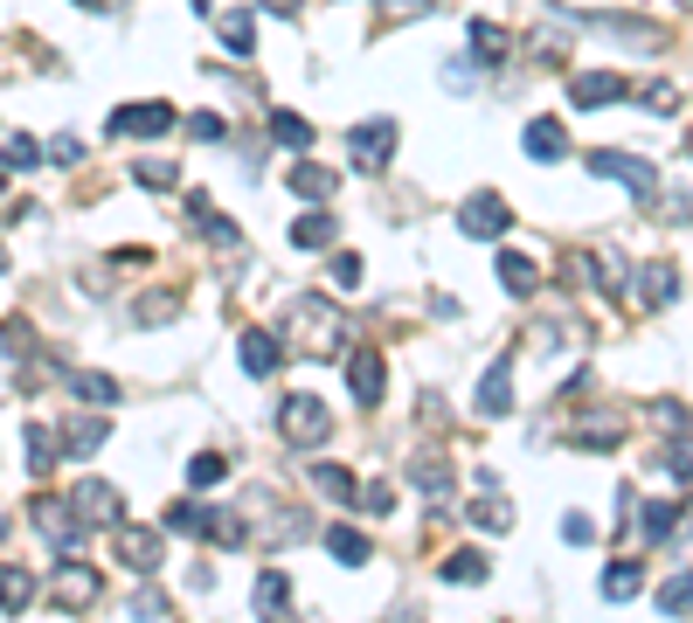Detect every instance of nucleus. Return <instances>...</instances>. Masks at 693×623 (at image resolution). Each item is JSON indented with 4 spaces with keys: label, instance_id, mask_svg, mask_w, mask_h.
<instances>
[{
    "label": "nucleus",
    "instance_id": "56",
    "mask_svg": "<svg viewBox=\"0 0 693 623\" xmlns=\"http://www.w3.org/2000/svg\"><path fill=\"white\" fill-rule=\"evenodd\" d=\"M0 187H8V174H0Z\"/></svg>",
    "mask_w": 693,
    "mask_h": 623
},
{
    "label": "nucleus",
    "instance_id": "3",
    "mask_svg": "<svg viewBox=\"0 0 693 623\" xmlns=\"http://www.w3.org/2000/svg\"><path fill=\"white\" fill-rule=\"evenodd\" d=\"M181 125V111L166 104V98H139V104H119L104 119V132L111 139H166V132Z\"/></svg>",
    "mask_w": 693,
    "mask_h": 623
},
{
    "label": "nucleus",
    "instance_id": "19",
    "mask_svg": "<svg viewBox=\"0 0 693 623\" xmlns=\"http://www.w3.org/2000/svg\"><path fill=\"white\" fill-rule=\"evenodd\" d=\"M333 180H341V174H333V166H320V160H298L292 174H285V187H292L298 201H333Z\"/></svg>",
    "mask_w": 693,
    "mask_h": 623
},
{
    "label": "nucleus",
    "instance_id": "47",
    "mask_svg": "<svg viewBox=\"0 0 693 623\" xmlns=\"http://www.w3.org/2000/svg\"><path fill=\"white\" fill-rule=\"evenodd\" d=\"M333 285H341V291H354V285H361V257H354V250H341V257H333Z\"/></svg>",
    "mask_w": 693,
    "mask_h": 623
},
{
    "label": "nucleus",
    "instance_id": "46",
    "mask_svg": "<svg viewBox=\"0 0 693 623\" xmlns=\"http://www.w3.org/2000/svg\"><path fill=\"white\" fill-rule=\"evenodd\" d=\"M561 540H569V547H590V540H596V520H590V513H569V520H561Z\"/></svg>",
    "mask_w": 693,
    "mask_h": 623
},
{
    "label": "nucleus",
    "instance_id": "9",
    "mask_svg": "<svg viewBox=\"0 0 693 623\" xmlns=\"http://www.w3.org/2000/svg\"><path fill=\"white\" fill-rule=\"evenodd\" d=\"M70 513H77L84 526H119V520H125V499H119V485L84 478L77 493H70Z\"/></svg>",
    "mask_w": 693,
    "mask_h": 623
},
{
    "label": "nucleus",
    "instance_id": "10",
    "mask_svg": "<svg viewBox=\"0 0 693 623\" xmlns=\"http://www.w3.org/2000/svg\"><path fill=\"white\" fill-rule=\"evenodd\" d=\"M35 526H42V540L55 555H77L84 547V520L70 513V499H35Z\"/></svg>",
    "mask_w": 693,
    "mask_h": 623
},
{
    "label": "nucleus",
    "instance_id": "6",
    "mask_svg": "<svg viewBox=\"0 0 693 623\" xmlns=\"http://www.w3.org/2000/svg\"><path fill=\"white\" fill-rule=\"evenodd\" d=\"M458 229L472 236V242H499L513 229V208L493 195V187H485V195H465V208H458Z\"/></svg>",
    "mask_w": 693,
    "mask_h": 623
},
{
    "label": "nucleus",
    "instance_id": "11",
    "mask_svg": "<svg viewBox=\"0 0 693 623\" xmlns=\"http://www.w3.org/2000/svg\"><path fill=\"white\" fill-rule=\"evenodd\" d=\"M347 388H354V402H361V409H374L388 395V361L374 347H354L347 353Z\"/></svg>",
    "mask_w": 693,
    "mask_h": 623
},
{
    "label": "nucleus",
    "instance_id": "48",
    "mask_svg": "<svg viewBox=\"0 0 693 623\" xmlns=\"http://www.w3.org/2000/svg\"><path fill=\"white\" fill-rule=\"evenodd\" d=\"M666 464H672V478H686V485H693V444H672V450H666Z\"/></svg>",
    "mask_w": 693,
    "mask_h": 623
},
{
    "label": "nucleus",
    "instance_id": "49",
    "mask_svg": "<svg viewBox=\"0 0 693 623\" xmlns=\"http://www.w3.org/2000/svg\"><path fill=\"white\" fill-rule=\"evenodd\" d=\"M133 616H166V596L160 589H139L133 596Z\"/></svg>",
    "mask_w": 693,
    "mask_h": 623
},
{
    "label": "nucleus",
    "instance_id": "44",
    "mask_svg": "<svg viewBox=\"0 0 693 623\" xmlns=\"http://www.w3.org/2000/svg\"><path fill=\"white\" fill-rule=\"evenodd\" d=\"M187 132H195V139H230V119H222V111H187Z\"/></svg>",
    "mask_w": 693,
    "mask_h": 623
},
{
    "label": "nucleus",
    "instance_id": "42",
    "mask_svg": "<svg viewBox=\"0 0 693 623\" xmlns=\"http://www.w3.org/2000/svg\"><path fill=\"white\" fill-rule=\"evenodd\" d=\"M181 312V291H146L139 298V326H160V319H174Z\"/></svg>",
    "mask_w": 693,
    "mask_h": 623
},
{
    "label": "nucleus",
    "instance_id": "26",
    "mask_svg": "<svg viewBox=\"0 0 693 623\" xmlns=\"http://www.w3.org/2000/svg\"><path fill=\"white\" fill-rule=\"evenodd\" d=\"M472 55H479L485 70H499V63L513 55V35H507V28H493V22H472Z\"/></svg>",
    "mask_w": 693,
    "mask_h": 623
},
{
    "label": "nucleus",
    "instance_id": "38",
    "mask_svg": "<svg viewBox=\"0 0 693 623\" xmlns=\"http://www.w3.org/2000/svg\"><path fill=\"white\" fill-rule=\"evenodd\" d=\"M639 520H645V540H672V526H680V506H672V499H652Z\"/></svg>",
    "mask_w": 693,
    "mask_h": 623
},
{
    "label": "nucleus",
    "instance_id": "53",
    "mask_svg": "<svg viewBox=\"0 0 693 623\" xmlns=\"http://www.w3.org/2000/svg\"><path fill=\"white\" fill-rule=\"evenodd\" d=\"M0 271H8V242H0Z\"/></svg>",
    "mask_w": 693,
    "mask_h": 623
},
{
    "label": "nucleus",
    "instance_id": "2",
    "mask_svg": "<svg viewBox=\"0 0 693 623\" xmlns=\"http://www.w3.org/2000/svg\"><path fill=\"white\" fill-rule=\"evenodd\" d=\"M277 437L298 444V450H320V444L333 437V409H326V395H312V388L277 395Z\"/></svg>",
    "mask_w": 693,
    "mask_h": 623
},
{
    "label": "nucleus",
    "instance_id": "41",
    "mask_svg": "<svg viewBox=\"0 0 693 623\" xmlns=\"http://www.w3.org/2000/svg\"><path fill=\"white\" fill-rule=\"evenodd\" d=\"M0 353H8V361H28V353H35V326H28V319H8V326H0Z\"/></svg>",
    "mask_w": 693,
    "mask_h": 623
},
{
    "label": "nucleus",
    "instance_id": "13",
    "mask_svg": "<svg viewBox=\"0 0 693 623\" xmlns=\"http://www.w3.org/2000/svg\"><path fill=\"white\" fill-rule=\"evenodd\" d=\"M624 98V77L617 70H576L569 77V104L576 111H596V104H617Z\"/></svg>",
    "mask_w": 693,
    "mask_h": 623
},
{
    "label": "nucleus",
    "instance_id": "4",
    "mask_svg": "<svg viewBox=\"0 0 693 623\" xmlns=\"http://www.w3.org/2000/svg\"><path fill=\"white\" fill-rule=\"evenodd\" d=\"M396 119H361L347 132V160H354V174H382L388 160H396Z\"/></svg>",
    "mask_w": 693,
    "mask_h": 623
},
{
    "label": "nucleus",
    "instance_id": "17",
    "mask_svg": "<svg viewBox=\"0 0 693 623\" xmlns=\"http://www.w3.org/2000/svg\"><path fill=\"white\" fill-rule=\"evenodd\" d=\"M493 271H499V285H507V298H534V291H541L534 257H520V250H499V257H493Z\"/></svg>",
    "mask_w": 693,
    "mask_h": 623
},
{
    "label": "nucleus",
    "instance_id": "23",
    "mask_svg": "<svg viewBox=\"0 0 693 623\" xmlns=\"http://www.w3.org/2000/svg\"><path fill=\"white\" fill-rule=\"evenodd\" d=\"M437 575H444V582H458V589H479V582L493 575V569H485L479 547H458V555H444V561H437Z\"/></svg>",
    "mask_w": 693,
    "mask_h": 623
},
{
    "label": "nucleus",
    "instance_id": "52",
    "mask_svg": "<svg viewBox=\"0 0 693 623\" xmlns=\"http://www.w3.org/2000/svg\"><path fill=\"white\" fill-rule=\"evenodd\" d=\"M77 8H90V14H98V8H111V0H77Z\"/></svg>",
    "mask_w": 693,
    "mask_h": 623
},
{
    "label": "nucleus",
    "instance_id": "15",
    "mask_svg": "<svg viewBox=\"0 0 693 623\" xmlns=\"http://www.w3.org/2000/svg\"><path fill=\"white\" fill-rule=\"evenodd\" d=\"M409 478H417L423 493L437 499V513L451 506V458H437V450H417V458H409Z\"/></svg>",
    "mask_w": 693,
    "mask_h": 623
},
{
    "label": "nucleus",
    "instance_id": "8",
    "mask_svg": "<svg viewBox=\"0 0 693 623\" xmlns=\"http://www.w3.org/2000/svg\"><path fill=\"white\" fill-rule=\"evenodd\" d=\"M111 547H119V561H125V569H133V575H160V561H166V540L153 534V526H111Z\"/></svg>",
    "mask_w": 693,
    "mask_h": 623
},
{
    "label": "nucleus",
    "instance_id": "43",
    "mask_svg": "<svg viewBox=\"0 0 693 623\" xmlns=\"http://www.w3.org/2000/svg\"><path fill=\"white\" fill-rule=\"evenodd\" d=\"M49 464H55V437H49L42 423H28V471H35V478H42Z\"/></svg>",
    "mask_w": 693,
    "mask_h": 623
},
{
    "label": "nucleus",
    "instance_id": "40",
    "mask_svg": "<svg viewBox=\"0 0 693 623\" xmlns=\"http://www.w3.org/2000/svg\"><path fill=\"white\" fill-rule=\"evenodd\" d=\"M659 610H666V616H686V610H693V575H666V582H659Z\"/></svg>",
    "mask_w": 693,
    "mask_h": 623
},
{
    "label": "nucleus",
    "instance_id": "34",
    "mask_svg": "<svg viewBox=\"0 0 693 623\" xmlns=\"http://www.w3.org/2000/svg\"><path fill=\"white\" fill-rule=\"evenodd\" d=\"M70 388H77V402H90V409L119 402V382H111V374H70Z\"/></svg>",
    "mask_w": 693,
    "mask_h": 623
},
{
    "label": "nucleus",
    "instance_id": "37",
    "mask_svg": "<svg viewBox=\"0 0 693 623\" xmlns=\"http://www.w3.org/2000/svg\"><path fill=\"white\" fill-rule=\"evenodd\" d=\"M133 180L146 187V195H166V187L181 180V166H174V160H139V166H133Z\"/></svg>",
    "mask_w": 693,
    "mask_h": 623
},
{
    "label": "nucleus",
    "instance_id": "5",
    "mask_svg": "<svg viewBox=\"0 0 693 623\" xmlns=\"http://www.w3.org/2000/svg\"><path fill=\"white\" fill-rule=\"evenodd\" d=\"M590 174L617 180L624 195H639V201H659V174H652L639 153H610V146H596V153H590Z\"/></svg>",
    "mask_w": 693,
    "mask_h": 623
},
{
    "label": "nucleus",
    "instance_id": "12",
    "mask_svg": "<svg viewBox=\"0 0 693 623\" xmlns=\"http://www.w3.org/2000/svg\"><path fill=\"white\" fill-rule=\"evenodd\" d=\"M631 306L639 312H666L672 298H680V271H672V263H639V271H631Z\"/></svg>",
    "mask_w": 693,
    "mask_h": 623
},
{
    "label": "nucleus",
    "instance_id": "24",
    "mask_svg": "<svg viewBox=\"0 0 693 623\" xmlns=\"http://www.w3.org/2000/svg\"><path fill=\"white\" fill-rule=\"evenodd\" d=\"M292 242H298V250H333V215H326L320 201H312L306 215L292 222Z\"/></svg>",
    "mask_w": 693,
    "mask_h": 623
},
{
    "label": "nucleus",
    "instance_id": "55",
    "mask_svg": "<svg viewBox=\"0 0 693 623\" xmlns=\"http://www.w3.org/2000/svg\"><path fill=\"white\" fill-rule=\"evenodd\" d=\"M686 153H693V132H686Z\"/></svg>",
    "mask_w": 693,
    "mask_h": 623
},
{
    "label": "nucleus",
    "instance_id": "30",
    "mask_svg": "<svg viewBox=\"0 0 693 623\" xmlns=\"http://www.w3.org/2000/svg\"><path fill=\"white\" fill-rule=\"evenodd\" d=\"M312 485H320V493H326L333 506H354V493H361L347 464H312Z\"/></svg>",
    "mask_w": 693,
    "mask_h": 623
},
{
    "label": "nucleus",
    "instance_id": "7",
    "mask_svg": "<svg viewBox=\"0 0 693 623\" xmlns=\"http://www.w3.org/2000/svg\"><path fill=\"white\" fill-rule=\"evenodd\" d=\"M49 596H55V610H90V602L104 596V575L90 569V561H55Z\"/></svg>",
    "mask_w": 693,
    "mask_h": 623
},
{
    "label": "nucleus",
    "instance_id": "31",
    "mask_svg": "<svg viewBox=\"0 0 693 623\" xmlns=\"http://www.w3.org/2000/svg\"><path fill=\"white\" fill-rule=\"evenodd\" d=\"M222 478H230V458H222V450H195V458H187V485H195V493H209Z\"/></svg>",
    "mask_w": 693,
    "mask_h": 623
},
{
    "label": "nucleus",
    "instance_id": "25",
    "mask_svg": "<svg viewBox=\"0 0 693 623\" xmlns=\"http://www.w3.org/2000/svg\"><path fill=\"white\" fill-rule=\"evenodd\" d=\"M326 555L341 561V569H361V561H374L368 534H354V526H326Z\"/></svg>",
    "mask_w": 693,
    "mask_h": 623
},
{
    "label": "nucleus",
    "instance_id": "51",
    "mask_svg": "<svg viewBox=\"0 0 693 623\" xmlns=\"http://www.w3.org/2000/svg\"><path fill=\"white\" fill-rule=\"evenodd\" d=\"M264 8L277 14V22H292V14H298V0H264Z\"/></svg>",
    "mask_w": 693,
    "mask_h": 623
},
{
    "label": "nucleus",
    "instance_id": "36",
    "mask_svg": "<svg viewBox=\"0 0 693 623\" xmlns=\"http://www.w3.org/2000/svg\"><path fill=\"white\" fill-rule=\"evenodd\" d=\"M354 506H361L368 520H388V513H396V485L374 478V485H361V493H354Z\"/></svg>",
    "mask_w": 693,
    "mask_h": 623
},
{
    "label": "nucleus",
    "instance_id": "45",
    "mask_svg": "<svg viewBox=\"0 0 693 623\" xmlns=\"http://www.w3.org/2000/svg\"><path fill=\"white\" fill-rule=\"evenodd\" d=\"M639 98H645L652 111H672V104H680V90H672L666 77H652V84H639Z\"/></svg>",
    "mask_w": 693,
    "mask_h": 623
},
{
    "label": "nucleus",
    "instance_id": "1",
    "mask_svg": "<svg viewBox=\"0 0 693 623\" xmlns=\"http://www.w3.org/2000/svg\"><path fill=\"white\" fill-rule=\"evenodd\" d=\"M285 339H292V353H312V361H326V353L347 347V319L333 312V298L306 291V298H292V306H285Z\"/></svg>",
    "mask_w": 693,
    "mask_h": 623
},
{
    "label": "nucleus",
    "instance_id": "29",
    "mask_svg": "<svg viewBox=\"0 0 693 623\" xmlns=\"http://www.w3.org/2000/svg\"><path fill=\"white\" fill-rule=\"evenodd\" d=\"M250 602H257V616H277V610H285V602H292V582H285V569H264V575H257Z\"/></svg>",
    "mask_w": 693,
    "mask_h": 623
},
{
    "label": "nucleus",
    "instance_id": "22",
    "mask_svg": "<svg viewBox=\"0 0 693 623\" xmlns=\"http://www.w3.org/2000/svg\"><path fill=\"white\" fill-rule=\"evenodd\" d=\"M63 444H70V458H98V450L111 444V423L104 415H77V423L63 429Z\"/></svg>",
    "mask_w": 693,
    "mask_h": 623
},
{
    "label": "nucleus",
    "instance_id": "54",
    "mask_svg": "<svg viewBox=\"0 0 693 623\" xmlns=\"http://www.w3.org/2000/svg\"><path fill=\"white\" fill-rule=\"evenodd\" d=\"M0 540H8V520H0Z\"/></svg>",
    "mask_w": 693,
    "mask_h": 623
},
{
    "label": "nucleus",
    "instance_id": "50",
    "mask_svg": "<svg viewBox=\"0 0 693 623\" xmlns=\"http://www.w3.org/2000/svg\"><path fill=\"white\" fill-rule=\"evenodd\" d=\"M652 415H659V429H686V409H680V402H659Z\"/></svg>",
    "mask_w": 693,
    "mask_h": 623
},
{
    "label": "nucleus",
    "instance_id": "20",
    "mask_svg": "<svg viewBox=\"0 0 693 623\" xmlns=\"http://www.w3.org/2000/svg\"><path fill=\"white\" fill-rule=\"evenodd\" d=\"M472 526H479V534H507V526H513V506H507V493H499V485H479Z\"/></svg>",
    "mask_w": 693,
    "mask_h": 623
},
{
    "label": "nucleus",
    "instance_id": "18",
    "mask_svg": "<svg viewBox=\"0 0 693 623\" xmlns=\"http://www.w3.org/2000/svg\"><path fill=\"white\" fill-rule=\"evenodd\" d=\"M243 374H257V382H264V374H277V353H285V347H277V333H264V326H250V333H243Z\"/></svg>",
    "mask_w": 693,
    "mask_h": 623
},
{
    "label": "nucleus",
    "instance_id": "35",
    "mask_svg": "<svg viewBox=\"0 0 693 623\" xmlns=\"http://www.w3.org/2000/svg\"><path fill=\"white\" fill-rule=\"evenodd\" d=\"M35 160H42V146H35V139H22V132H8V139H0V166H8V174H28Z\"/></svg>",
    "mask_w": 693,
    "mask_h": 623
},
{
    "label": "nucleus",
    "instance_id": "33",
    "mask_svg": "<svg viewBox=\"0 0 693 623\" xmlns=\"http://www.w3.org/2000/svg\"><path fill=\"white\" fill-rule=\"evenodd\" d=\"M222 49H230V55H250V49H257V22H250L243 8L222 14Z\"/></svg>",
    "mask_w": 693,
    "mask_h": 623
},
{
    "label": "nucleus",
    "instance_id": "57",
    "mask_svg": "<svg viewBox=\"0 0 693 623\" xmlns=\"http://www.w3.org/2000/svg\"><path fill=\"white\" fill-rule=\"evenodd\" d=\"M680 8H693V0H680Z\"/></svg>",
    "mask_w": 693,
    "mask_h": 623
},
{
    "label": "nucleus",
    "instance_id": "39",
    "mask_svg": "<svg viewBox=\"0 0 693 623\" xmlns=\"http://www.w3.org/2000/svg\"><path fill=\"white\" fill-rule=\"evenodd\" d=\"M166 526H174V534H209V506H195V499H181V506H166Z\"/></svg>",
    "mask_w": 693,
    "mask_h": 623
},
{
    "label": "nucleus",
    "instance_id": "16",
    "mask_svg": "<svg viewBox=\"0 0 693 623\" xmlns=\"http://www.w3.org/2000/svg\"><path fill=\"white\" fill-rule=\"evenodd\" d=\"M479 415H513V361H493L479 374Z\"/></svg>",
    "mask_w": 693,
    "mask_h": 623
},
{
    "label": "nucleus",
    "instance_id": "27",
    "mask_svg": "<svg viewBox=\"0 0 693 623\" xmlns=\"http://www.w3.org/2000/svg\"><path fill=\"white\" fill-rule=\"evenodd\" d=\"M28 602H35V575L8 561V569H0V610H8V616H22Z\"/></svg>",
    "mask_w": 693,
    "mask_h": 623
},
{
    "label": "nucleus",
    "instance_id": "32",
    "mask_svg": "<svg viewBox=\"0 0 693 623\" xmlns=\"http://www.w3.org/2000/svg\"><path fill=\"white\" fill-rule=\"evenodd\" d=\"M271 146H285V153H306V146H312V125L298 119V111H277V119H271Z\"/></svg>",
    "mask_w": 693,
    "mask_h": 623
},
{
    "label": "nucleus",
    "instance_id": "28",
    "mask_svg": "<svg viewBox=\"0 0 693 623\" xmlns=\"http://www.w3.org/2000/svg\"><path fill=\"white\" fill-rule=\"evenodd\" d=\"M596 589H604V602H631V596L645 589V569H639V561H617V569H604Z\"/></svg>",
    "mask_w": 693,
    "mask_h": 623
},
{
    "label": "nucleus",
    "instance_id": "21",
    "mask_svg": "<svg viewBox=\"0 0 693 623\" xmlns=\"http://www.w3.org/2000/svg\"><path fill=\"white\" fill-rule=\"evenodd\" d=\"M617 437H624L617 409H596V415H583V423H569V444H583V450H604V444H617Z\"/></svg>",
    "mask_w": 693,
    "mask_h": 623
},
{
    "label": "nucleus",
    "instance_id": "14",
    "mask_svg": "<svg viewBox=\"0 0 693 623\" xmlns=\"http://www.w3.org/2000/svg\"><path fill=\"white\" fill-rule=\"evenodd\" d=\"M520 146H528V160H541V166L569 160V132H561V119H528V132H520Z\"/></svg>",
    "mask_w": 693,
    "mask_h": 623
}]
</instances>
